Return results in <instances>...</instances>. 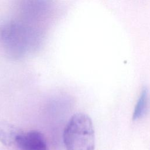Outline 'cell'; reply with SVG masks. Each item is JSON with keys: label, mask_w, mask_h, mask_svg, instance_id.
<instances>
[{"label": "cell", "mask_w": 150, "mask_h": 150, "mask_svg": "<svg viewBox=\"0 0 150 150\" xmlns=\"http://www.w3.org/2000/svg\"><path fill=\"white\" fill-rule=\"evenodd\" d=\"M8 21L4 19V18L0 15V38L1 36V35L2 33L3 30L7 23Z\"/></svg>", "instance_id": "obj_7"}, {"label": "cell", "mask_w": 150, "mask_h": 150, "mask_svg": "<svg viewBox=\"0 0 150 150\" xmlns=\"http://www.w3.org/2000/svg\"><path fill=\"white\" fill-rule=\"evenodd\" d=\"M15 145L19 150H47L43 135L35 130L21 131L16 138Z\"/></svg>", "instance_id": "obj_4"}, {"label": "cell", "mask_w": 150, "mask_h": 150, "mask_svg": "<svg viewBox=\"0 0 150 150\" xmlns=\"http://www.w3.org/2000/svg\"><path fill=\"white\" fill-rule=\"evenodd\" d=\"M50 7L49 0H21L20 10L22 20L33 23L43 19Z\"/></svg>", "instance_id": "obj_3"}, {"label": "cell", "mask_w": 150, "mask_h": 150, "mask_svg": "<svg viewBox=\"0 0 150 150\" xmlns=\"http://www.w3.org/2000/svg\"><path fill=\"white\" fill-rule=\"evenodd\" d=\"M66 150H94V130L91 118L86 114H74L63 131Z\"/></svg>", "instance_id": "obj_2"}, {"label": "cell", "mask_w": 150, "mask_h": 150, "mask_svg": "<svg viewBox=\"0 0 150 150\" xmlns=\"http://www.w3.org/2000/svg\"><path fill=\"white\" fill-rule=\"evenodd\" d=\"M21 130L11 124L0 121V142L6 146L15 144Z\"/></svg>", "instance_id": "obj_5"}, {"label": "cell", "mask_w": 150, "mask_h": 150, "mask_svg": "<svg viewBox=\"0 0 150 150\" xmlns=\"http://www.w3.org/2000/svg\"><path fill=\"white\" fill-rule=\"evenodd\" d=\"M43 40V33L37 23L11 20L3 30L0 43L9 56L18 58L39 48Z\"/></svg>", "instance_id": "obj_1"}, {"label": "cell", "mask_w": 150, "mask_h": 150, "mask_svg": "<svg viewBox=\"0 0 150 150\" xmlns=\"http://www.w3.org/2000/svg\"><path fill=\"white\" fill-rule=\"evenodd\" d=\"M148 97V90L146 88H144L142 90L134 111L132 117L134 120H137L141 118L145 115L147 109Z\"/></svg>", "instance_id": "obj_6"}]
</instances>
